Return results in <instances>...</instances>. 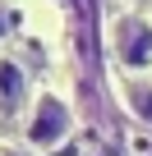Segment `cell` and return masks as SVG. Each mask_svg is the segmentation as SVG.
Masks as SVG:
<instances>
[{"instance_id": "cell-2", "label": "cell", "mask_w": 152, "mask_h": 156, "mask_svg": "<svg viewBox=\"0 0 152 156\" xmlns=\"http://www.w3.org/2000/svg\"><path fill=\"white\" fill-rule=\"evenodd\" d=\"M111 51H115V60L124 69H147L152 64V23H143V19H115Z\"/></svg>"}, {"instance_id": "cell-4", "label": "cell", "mask_w": 152, "mask_h": 156, "mask_svg": "<svg viewBox=\"0 0 152 156\" xmlns=\"http://www.w3.org/2000/svg\"><path fill=\"white\" fill-rule=\"evenodd\" d=\"M124 101L143 124H152V83H124Z\"/></svg>"}, {"instance_id": "cell-3", "label": "cell", "mask_w": 152, "mask_h": 156, "mask_svg": "<svg viewBox=\"0 0 152 156\" xmlns=\"http://www.w3.org/2000/svg\"><path fill=\"white\" fill-rule=\"evenodd\" d=\"M28 101V73L19 60H0V115L14 119Z\"/></svg>"}, {"instance_id": "cell-5", "label": "cell", "mask_w": 152, "mask_h": 156, "mask_svg": "<svg viewBox=\"0 0 152 156\" xmlns=\"http://www.w3.org/2000/svg\"><path fill=\"white\" fill-rule=\"evenodd\" d=\"M5 156H28V151H5Z\"/></svg>"}, {"instance_id": "cell-1", "label": "cell", "mask_w": 152, "mask_h": 156, "mask_svg": "<svg viewBox=\"0 0 152 156\" xmlns=\"http://www.w3.org/2000/svg\"><path fill=\"white\" fill-rule=\"evenodd\" d=\"M69 129H74V110H69V101H60L55 92L37 97V110H32V119H28V142H37V147H55V142L69 138Z\"/></svg>"}]
</instances>
